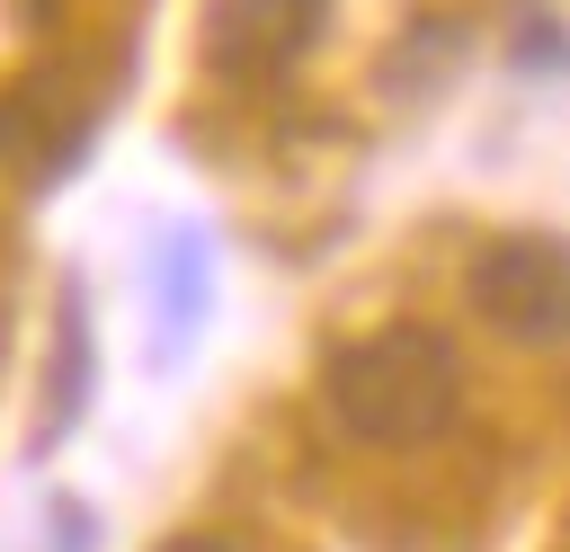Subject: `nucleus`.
I'll return each instance as SVG.
<instances>
[{"instance_id": "obj_7", "label": "nucleus", "mask_w": 570, "mask_h": 552, "mask_svg": "<svg viewBox=\"0 0 570 552\" xmlns=\"http://www.w3.org/2000/svg\"><path fill=\"white\" fill-rule=\"evenodd\" d=\"M160 552H232V543H223V534H169Z\"/></svg>"}, {"instance_id": "obj_4", "label": "nucleus", "mask_w": 570, "mask_h": 552, "mask_svg": "<svg viewBox=\"0 0 570 552\" xmlns=\"http://www.w3.org/2000/svg\"><path fill=\"white\" fill-rule=\"evenodd\" d=\"M98 107H80L71 71H27L18 89H0V160L27 169V187H53L62 160H80Z\"/></svg>"}, {"instance_id": "obj_2", "label": "nucleus", "mask_w": 570, "mask_h": 552, "mask_svg": "<svg viewBox=\"0 0 570 552\" xmlns=\"http://www.w3.org/2000/svg\"><path fill=\"white\" fill-rule=\"evenodd\" d=\"M463 294L517 347H561V329H570V258H561L552 231H499V240H481Z\"/></svg>"}, {"instance_id": "obj_6", "label": "nucleus", "mask_w": 570, "mask_h": 552, "mask_svg": "<svg viewBox=\"0 0 570 552\" xmlns=\"http://www.w3.org/2000/svg\"><path fill=\"white\" fill-rule=\"evenodd\" d=\"M89 383V312H80V294H62V374H53V410H45V445L62 436V418H80V392Z\"/></svg>"}, {"instance_id": "obj_1", "label": "nucleus", "mask_w": 570, "mask_h": 552, "mask_svg": "<svg viewBox=\"0 0 570 552\" xmlns=\"http://www.w3.org/2000/svg\"><path fill=\"white\" fill-rule=\"evenodd\" d=\"M321 392L356 445H428L463 410V347L436 321H383L330 356Z\"/></svg>"}, {"instance_id": "obj_3", "label": "nucleus", "mask_w": 570, "mask_h": 552, "mask_svg": "<svg viewBox=\"0 0 570 552\" xmlns=\"http://www.w3.org/2000/svg\"><path fill=\"white\" fill-rule=\"evenodd\" d=\"M330 27V0H205V62L223 80H267L303 62Z\"/></svg>"}, {"instance_id": "obj_5", "label": "nucleus", "mask_w": 570, "mask_h": 552, "mask_svg": "<svg viewBox=\"0 0 570 552\" xmlns=\"http://www.w3.org/2000/svg\"><path fill=\"white\" fill-rule=\"evenodd\" d=\"M151 285H160V321H169V347H178L196 329V312H205V249L196 240H169L151 258Z\"/></svg>"}]
</instances>
